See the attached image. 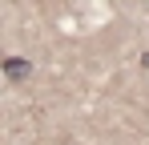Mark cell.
Wrapping results in <instances>:
<instances>
[{"mask_svg":"<svg viewBox=\"0 0 149 145\" xmlns=\"http://www.w3.org/2000/svg\"><path fill=\"white\" fill-rule=\"evenodd\" d=\"M4 72H8V81H24L28 72H32V61H24V56H4Z\"/></svg>","mask_w":149,"mask_h":145,"instance_id":"6da1fadb","label":"cell"}]
</instances>
